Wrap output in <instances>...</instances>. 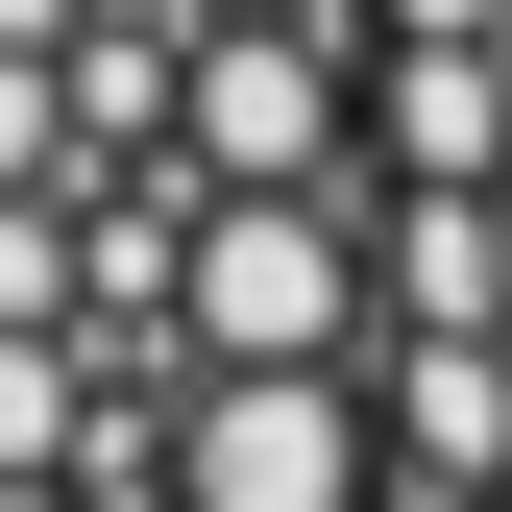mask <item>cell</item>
Returning <instances> with one entry per match:
<instances>
[{
  "label": "cell",
  "mask_w": 512,
  "mask_h": 512,
  "mask_svg": "<svg viewBox=\"0 0 512 512\" xmlns=\"http://www.w3.org/2000/svg\"><path fill=\"white\" fill-rule=\"evenodd\" d=\"M0 512H366V0H0Z\"/></svg>",
  "instance_id": "6da1fadb"
},
{
  "label": "cell",
  "mask_w": 512,
  "mask_h": 512,
  "mask_svg": "<svg viewBox=\"0 0 512 512\" xmlns=\"http://www.w3.org/2000/svg\"><path fill=\"white\" fill-rule=\"evenodd\" d=\"M366 512H512V0H366Z\"/></svg>",
  "instance_id": "7a4b0ae2"
}]
</instances>
